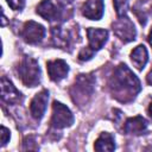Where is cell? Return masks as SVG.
Masks as SVG:
<instances>
[{
	"mask_svg": "<svg viewBox=\"0 0 152 152\" xmlns=\"http://www.w3.org/2000/svg\"><path fill=\"white\" fill-rule=\"evenodd\" d=\"M82 15L90 20H100L104 12L103 0H87L81 7Z\"/></svg>",
	"mask_w": 152,
	"mask_h": 152,
	"instance_id": "cell-13",
	"label": "cell"
},
{
	"mask_svg": "<svg viewBox=\"0 0 152 152\" xmlns=\"http://www.w3.org/2000/svg\"><path fill=\"white\" fill-rule=\"evenodd\" d=\"M1 99L8 104H18L23 101V94L6 77H1Z\"/></svg>",
	"mask_w": 152,
	"mask_h": 152,
	"instance_id": "cell-9",
	"label": "cell"
},
{
	"mask_svg": "<svg viewBox=\"0 0 152 152\" xmlns=\"http://www.w3.org/2000/svg\"><path fill=\"white\" fill-rule=\"evenodd\" d=\"M131 61L138 70H142L145 68V65L147 64V61H148L147 49L142 44L135 46L131 52Z\"/></svg>",
	"mask_w": 152,
	"mask_h": 152,
	"instance_id": "cell-16",
	"label": "cell"
},
{
	"mask_svg": "<svg viewBox=\"0 0 152 152\" xmlns=\"http://www.w3.org/2000/svg\"><path fill=\"white\" fill-rule=\"evenodd\" d=\"M147 42H148V44L152 46V27H151V30H150V32H148V36H147Z\"/></svg>",
	"mask_w": 152,
	"mask_h": 152,
	"instance_id": "cell-24",
	"label": "cell"
},
{
	"mask_svg": "<svg viewBox=\"0 0 152 152\" xmlns=\"http://www.w3.org/2000/svg\"><path fill=\"white\" fill-rule=\"evenodd\" d=\"M95 55V52L93 51V50H90L88 46L87 48H83L80 52H78V61H81V62H86V61H89V59H91L93 58V56Z\"/></svg>",
	"mask_w": 152,
	"mask_h": 152,
	"instance_id": "cell-19",
	"label": "cell"
},
{
	"mask_svg": "<svg viewBox=\"0 0 152 152\" xmlns=\"http://www.w3.org/2000/svg\"><path fill=\"white\" fill-rule=\"evenodd\" d=\"M48 101H49V90L46 89H43L34 95V97L30 103V113L33 119L39 121L44 116L48 107Z\"/></svg>",
	"mask_w": 152,
	"mask_h": 152,
	"instance_id": "cell-8",
	"label": "cell"
},
{
	"mask_svg": "<svg viewBox=\"0 0 152 152\" xmlns=\"http://www.w3.org/2000/svg\"><path fill=\"white\" fill-rule=\"evenodd\" d=\"M0 135H1V146H5L10 139H11V132L8 128H6L5 126H1V129H0Z\"/></svg>",
	"mask_w": 152,
	"mask_h": 152,
	"instance_id": "cell-21",
	"label": "cell"
},
{
	"mask_svg": "<svg viewBox=\"0 0 152 152\" xmlns=\"http://www.w3.org/2000/svg\"><path fill=\"white\" fill-rule=\"evenodd\" d=\"M6 2L14 11H21L25 6V0H6Z\"/></svg>",
	"mask_w": 152,
	"mask_h": 152,
	"instance_id": "cell-20",
	"label": "cell"
},
{
	"mask_svg": "<svg viewBox=\"0 0 152 152\" xmlns=\"http://www.w3.org/2000/svg\"><path fill=\"white\" fill-rule=\"evenodd\" d=\"M74 114L71 110L59 101H53L52 103V114H51V127L56 129H62L70 127L74 124Z\"/></svg>",
	"mask_w": 152,
	"mask_h": 152,
	"instance_id": "cell-4",
	"label": "cell"
},
{
	"mask_svg": "<svg viewBox=\"0 0 152 152\" xmlns=\"http://www.w3.org/2000/svg\"><path fill=\"white\" fill-rule=\"evenodd\" d=\"M94 148L95 151L99 152H112L115 150V140L114 137L108 133V132H103L100 134V137L95 140L94 144Z\"/></svg>",
	"mask_w": 152,
	"mask_h": 152,
	"instance_id": "cell-17",
	"label": "cell"
},
{
	"mask_svg": "<svg viewBox=\"0 0 152 152\" xmlns=\"http://www.w3.org/2000/svg\"><path fill=\"white\" fill-rule=\"evenodd\" d=\"M124 131L126 134L141 135L147 131V121L140 115L128 118L124 124Z\"/></svg>",
	"mask_w": 152,
	"mask_h": 152,
	"instance_id": "cell-14",
	"label": "cell"
},
{
	"mask_svg": "<svg viewBox=\"0 0 152 152\" xmlns=\"http://www.w3.org/2000/svg\"><path fill=\"white\" fill-rule=\"evenodd\" d=\"M61 6H68V5H70V4H72V1L74 0H56Z\"/></svg>",
	"mask_w": 152,
	"mask_h": 152,
	"instance_id": "cell-22",
	"label": "cell"
},
{
	"mask_svg": "<svg viewBox=\"0 0 152 152\" xmlns=\"http://www.w3.org/2000/svg\"><path fill=\"white\" fill-rule=\"evenodd\" d=\"M133 13L135 14L139 23L144 26L146 25L148 18L152 15V1L150 0H138L133 6Z\"/></svg>",
	"mask_w": 152,
	"mask_h": 152,
	"instance_id": "cell-15",
	"label": "cell"
},
{
	"mask_svg": "<svg viewBox=\"0 0 152 152\" xmlns=\"http://www.w3.org/2000/svg\"><path fill=\"white\" fill-rule=\"evenodd\" d=\"M20 36L28 44H38L45 37V27L33 20H28L24 23Z\"/></svg>",
	"mask_w": 152,
	"mask_h": 152,
	"instance_id": "cell-7",
	"label": "cell"
},
{
	"mask_svg": "<svg viewBox=\"0 0 152 152\" xmlns=\"http://www.w3.org/2000/svg\"><path fill=\"white\" fill-rule=\"evenodd\" d=\"M108 88L113 99L121 103H128L137 97L141 90V84L131 69L126 64L121 63L110 75L108 80Z\"/></svg>",
	"mask_w": 152,
	"mask_h": 152,
	"instance_id": "cell-1",
	"label": "cell"
},
{
	"mask_svg": "<svg viewBox=\"0 0 152 152\" xmlns=\"http://www.w3.org/2000/svg\"><path fill=\"white\" fill-rule=\"evenodd\" d=\"M146 81H147V83H148L150 86H152V68H151V70L148 71V74H147V76H146Z\"/></svg>",
	"mask_w": 152,
	"mask_h": 152,
	"instance_id": "cell-23",
	"label": "cell"
},
{
	"mask_svg": "<svg viewBox=\"0 0 152 152\" xmlns=\"http://www.w3.org/2000/svg\"><path fill=\"white\" fill-rule=\"evenodd\" d=\"M114 34L124 43L133 42L137 37V30L133 21L127 15L118 17V19L112 24Z\"/></svg>",
	"mask_w": 152,
	"mask_h": 152,
	"instance_id": "cell-6",
	"label": "cell"
},
{
	"mask_svg": "<svg viewBox=\"0 0 152 152\" xmlns=\"http://www.w3.org/2000/svg\"><path fill=\"white\" fill-rule=\"evenodd\" d=\"M87 37H88V42H89L88 48L96 53L106 44V42L108 39V31L104 28L89 27V28H87Z\"/></svg>",
	"mask_w": 152,
	"mask_h": 152,
	"instance_id": "cell-10",
	"label": "cell"
},
{
	"mask_svg": "<svg viewBox=\"0 0 152 152\" xmlns=\"http://www.w3.org/2000/svg\"><path fill=\"white\" fill-rule=\"evenodd\" d=\"M46 70L51 81L59 82L66 77L69 72V65L63 59H53L46 63Z\"/></svg>",
	"mask_w": 152,
	"mask_h": 152,
	"instance_id": "cell-12",
	"label": "cell"
},
{
	"mask_svg": "<svg viewBox=\"0 0 152 152\" xmlns=\"http://www.w3.org/2000/svg\"><path fill=\"white\" fill-rule=\"evenodd\" d=\"M113 5L118 17L126 15L128 10V0H113Z\"/></svg>",
	"mask_w": 152,
	"mask_h": 152,
	"instance_id": "cell-18",
	"label": "cell"
},
{
	"mask_svg": "<svg viewBox=\"0 0 152 152\" xmlns=\"http://www.w3.org/2000/svg\"><path fill=\"white\" fill-rule=\"evenodd\" d=\"M94 84L95 80L90 74L78 75L70 88V95L72 101L78 106L86 104L94 93Z\"/></svg>",
	"mask_w": 152,
	"mask_h": 152,
	"instance_id": "cell-2",
	"label": "cell"
},
{
	"mask_svg": "<svg viewBox=\"0 0 152 152\" xmlns=\"http://www.w3.org/2000/svg\"><path fill=\"white\" fill-rule=\"evenodd\" d=\"M36 13L48 21H57L62 17L61 10L51 0H42L36 7Z\"/></svg>",
	"mask_w": 152,
	"mask_h": 152,
	"instance_id": "cell-11",
	"label": "cell"
},
{
	"mask_svg": "<svg viewBox=\"0 0 152 152\" xmlns=\"http://www.w3.org/2000/svg\"><path fill=\"white\" fill-rule=\"evenodd\" d=\"M76 31L74 27H69L66 25L53 26L51 30L52 43L56 48L66 50L71 48L76 42Z\"/></svg>",
	"mask_w": 152,
	"mask_h": 152,
	"instance_id": "cell-5",
	"label": "cell"
},
{
	"mask_svg": "<svg viewBox=\"0 0 152 152\" xmlns=\"http://www.w3.org/2000/svg\"><path fill=\"white\" fill-rule=\"evenodd\" d=\"M147 113H148V116H150L151 120H152V102L150 103V106H148V108H147Z\"/></svg>",
	"mask_w": 152,
	"mask_h": 152,
	"instance_id": "cell-25",
	"label": "cell"
},
{
	"mask_svg": "<svg viewBox=\"0 0 152 152\" xmlns=\"http://www.w3.org/2000/svg\"><path fill=\"white\" fill-rule=\"evenodd\" d=\"M17 74L26 87H36L40 83L39 64L30 56H24L21 58L17 66Z\"/></svg>",
	"mask_w": 152,
	"mask_h": 152,
	"instance_id": "cell-3",
	"label": "cell"
}]
</instances>
